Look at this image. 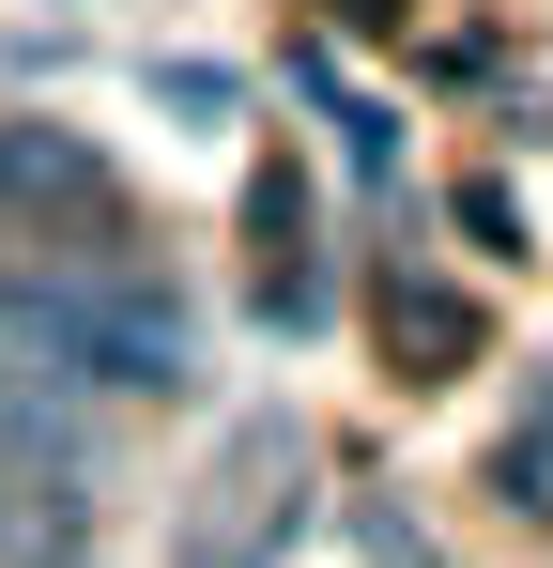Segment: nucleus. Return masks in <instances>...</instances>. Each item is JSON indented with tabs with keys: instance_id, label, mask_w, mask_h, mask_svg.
I'll use <instances>...</instances> for the list:
<instances>
[{
	"instance_id": "obj_1",
	"label": "nucleus",
	"mask_w": 553,
	"mask_h": 568,
	"mask_svg": "<svg viewBox=\"0 0 553 568\" xmlns=\"http://www.w3.org/2000/svg\"><path fill=\"white\" fill-rule=\"evenodd\" d=\"M62 307H78V369H92V399H170V384L200 369L184 292L139 277V262H62Z\"/></svg>"
},
{
	"instance_id": "obj_2",
	"label": "nucleus",
	"mask_w": 553,
	"mask_h": 568,
	"mask_svg": "<svg viewBox=\"0 0 553 568\" xmlns=\"http://www.w3.org/2000/svg\"><path fill=\"white\" fill-rule=\"evenodd\" d=\"M0 215H108V231H123V185H108V154L62 139V123H0Z\"/></svg>"
},
{
	"instance_id": "obj_3",
	"label": "nucleus",
	"mask_w": 553,
	"mask_h": 568,
	"mask_svg": "<svg viewBox=\"0 0 553 568\" xmlns=\"http://www.w3.org/2000/svg\"><path fill=\"white\" fill-rule=\"evenodd\" d=\"M369 307H384V354H400V369H415V384H446V369H476V292H446V277H384V292H369Z\"/></svg>"
},
{
	"instance_id": "obj_4",
	"label": "nucleus",
	"mask_w": 553,
	"mask_h": 568,
	"mask_svg": "<svg viewBox=\"0 0 553 568\" xmlns=\"http://www.w3.org/2000/svg\"><path fill=\"white\" fill-rule=\"evenodd\" d=\"M507 491H523V507H553V384H539V415L507 430Z\"/></svg>"
},
{
	"instance_id": "obj_5",
	"label": "nucleus",
	"mask_w": 553,
	"mask_h": 568,
	"mask_svg": "<svg viewBox=\"0 0 553 568\" xmlns=\"http://www.w3.org/2000/svg\"><path fill=\"white\" fill-rule=\"evenodd\" d=\"M461 231H476L492 262H523V200H507V185H461Z\"/></svg>"
}]
</instances>
